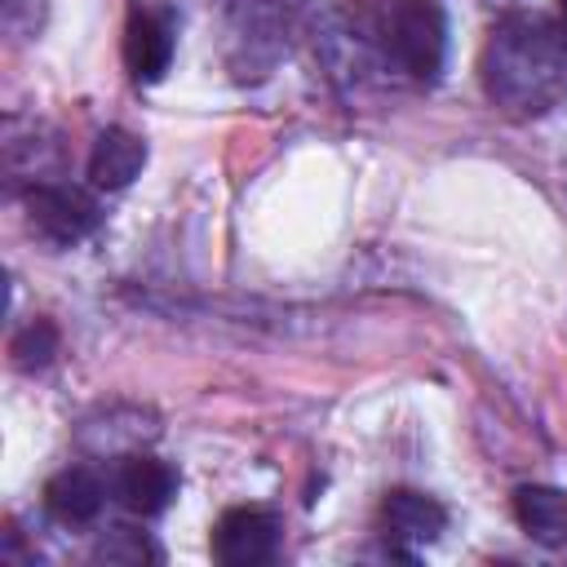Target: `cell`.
I'll return each mask as SVG.
<instances>
[{
    "instance_id": "obj_9",
    "label": "cell",
    "mask_w": 567,
    "mask_h": 567,
    "mask_svg": "<svg viewBox=\"0 0 567 567\" xmlns=\"http://www.w3.org/2000/svg\"><path fill=\"white\" fill-rule=\"evenodd\" d=\"M102 501H106V487H102V478H97L93 470H84V465H71V470L53 474L49 487H44V505H49L53 518H62V523H93V518L102 514Z\"/></svg>"
},
{
    "instance_id": "obj_13",
    "label": "cell",
    "mask_w": 567,
    "mask_h": 567,
    "mask_svg": "<svg viewBox=\"0 0 567 567\" xmlns=\"http://www.w3.org/2000/svg\"><path fill=\"white\" fill-rule=\"evenodd\" d=\"M558 35H563V44H567V0H558Z\"/></svg>"
},
{
    "instance_id": "obj_4",
    "label": "cell",
    "mask_w": 567,
    "mask_h": 567,
    "mask_svg": "<svg viewBox=\"0 0 567 567\" xmlns=\"http://www.w3.org/2000/svg\"><path fill=\"white\" fill-rule=\"evenodd\" d=\"M279 554V518L257 505L226 509L213 527V558L221 567H261Z\"/></svg>"
},
{
    "instance_id": "obj_7",
    "label": "cell",
    "mask_w": 567,
    "mask_h": 567,
    "mask_svg": "<svg viewBox=\"0 0 567 567\" xmlns=\"http://www.w3.org/2000/svg\"><path fill=\"white\" fill-rule=\"evenodd\" d=\"M177 483H182V478H177V470H173L168 461L142 456V452L124 456V461L115 465V478H111L115 496H120L133 514H142V518L164 514V509L173 505V496H177Z\"/></svg>"
},
{
    "instance_id": "obj_11",
    "label": "cell",
    "mask_w": 567,
    "mask_h": 567,
    "mask_svg": "<svg viewBox=\"0 0 567 567\" xmlns=\"http://www.w3.org/2000/svg\"><path fill=\"white\" fill-rule=\"evenodd\" d=\"M9 354H13V368H22V372H40V368H49L53 354H58V328H53L49 319H31V323L13 337Z\"/></svg>"
},
{
    "instance_id": "obj_12",
    "label": "cell",
    "mask_w": 567,
    "mask_h": 567,
    "mask_svg": "<svg viewBox=\"0 0 567 567\" xmlns=\"http://www.w3.org/2000/svg\"><path fill=\"white\" fill-rule=\"evenodd\" d=\"M93 558H97V563H146V558L155 563L159 549H155L146 536H137V532H111V536L97 540Z\"/></svg>"
},
{
    "instance_id": "obj_10",
    "label": "cell",
    "mask_w": 567,
    "mask_h": 567,
    "mask_svg": "<svg viewBox=\"0 0 567 567\" xmlns=\"http://www.w3.org/2000/svg\"><path fill=\"white\" fill-rule=\"evenodd\" d=\"M514 514H518V523L532 540H540V545H563L567 540V492L527 483V487L514 492Z\"/></svg>"
},
{
    "instance_id": "obj_1",
    "label": "cell",
    "mask_w": 567,
    "mask_h": 567,
    "mask_svg": "<svg viewBox=\"0 0 567 567\" xmlns=\"http://www.w3.org/2000/svg\"><path fill=\"white\" fill-rule=\"evenodd\" d=\"M487 97L505 115H545L567 93V44L540 13H505L483 49Z\"/></svg>"
},
{
    "instance_id": "obj_3",
    "label": "cell",
    "mask_w": 567,
    "mask_h": 567,
    "mask_svg": "<svg viewBox=\"0 0 567 567\" xmlns=\"http://www.w3.org/2000/svg\"><path fill=\"white\" fill-rule=\"evenodd\" d=\"M27 221L44 244L71 248V244H80L97 230V204L80 186L40 182V186L27 190Z\"/></svg>"
},
{
    "instance_id": "obj_8",
    "label": "cell",
    "mask_w": 567,
    "mask_h": 567,
    "mask_svg": "<svg viewBox=\"0 0 567 567\" xmlns=\"http://www.w3.org/2000/svg\"><path fill=\"white\" fill-rule=\"evenodd\" d=\"M146 164V142L128 128H102L89 155V177L97 190H124Z\"/></svg>"
},
{
    "instance_id": "obj_2",
    "label": "cell",
    "mask_w": 567,
    "mask_h": 567,
    "mask_svg": "<svg viewBox=\"0 0 567 567\" xmlns=\"http://www.w3.org/2000/svg\"><path fill=\"white\" fill-rule=\"evenodd\" d=\"M377 44L408 80L430 84L447 58V18L434 0H385L377 13Z\"/></svg>"
},
{
    "instance_id": "obj_5",
    "label": "cell",
    "mask_w": 567,
    "mask_h": 567,
    "mask_svg": "<svg viewBox=\"0 0 567 567\" xmlns=\"http://www.w3.org/2000/svg\"><path fill=\"white\" fill-rule=\"evenodd\" d=\"M173 49H177L173 13L137 0V4L128 9V22H124V66H128V75H133L137 84L164 80L168 62H173Z\"/></svg>"
},
{
    "instance_id": "obj_6",
    "label": "cell",
    "mask_w": 567,
    "mask_h": 567,
    "mask_svg": "<svg viewBox=\"0 0 567 567\" xmlns=\"http://www.w3.org/2000/svg\"><path fill=\"white\" fill-rule=\"evenodd\" d=\"M381 523H385V540L403 554H416L421 545L439 540V532L447 527V509L425 496V492H412V487H394L385 501H381Z\"/></svg>"
}]
</instances>
